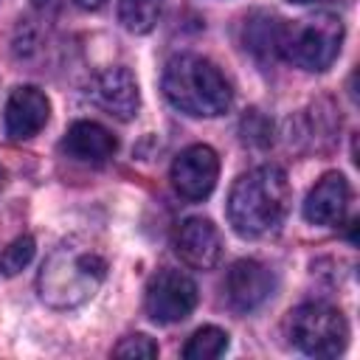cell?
I'll return each mask as SVG.
<instances>
[{
    "label": "cell",
    "instance_id": "cell-4",
    "mask_svg": "<svg viewBox=\"0 0 360 360\" xmlns=\"http://www.w3.org/2000/svg\"><path fill=\"white\" fill-rule=\"evenodd\" d=\"M343 45V22L335 14H312L281 22L278 56L304 70H326Z\"/></svg>",
    "mask_w": 360,
    "mask_h": 360
},
{
    "label": "cell",
    "instance_id": "cell-5",
    "mask_svg": "<svg viewBox=\"0 0 360 360\" xmlns=\"http://www.w3.org/2000/svg\"><path fill=\"white\" fill-rule=\"evenodd\" d=\"M290 338L309 357H338L346 349L349 326L340 309L315 301L290 312Z\"/></svg>",
    "mask_w": 360,
    "mask_h": 360
},
{
    "label": "cell",
    "instance_id": "cell-19",
    "mask_svg": "<svg viewBox=\"0 0 360 360\" xmlns=\"http://www.w3.org/2000/svg\"><path fill=\"white\" fill-rule=\"evenodd\" d=\"M115 357H135V360H149V357H158V343L146 335H127L115 349H112Z\"/></svg>",
    "mask_w": 360,
    "mask_h": 360
},
{
    "label": "cell",
    "instance_id": "cell-13",
    "mask_svg": "<svg viewBox=\"0 0 360 360\" xmlns=\"http://www.w3.org/2000/svg\"><path fill=\"white\" fill-rule=\"evenodd\" d=\"M62 149H65L73 160L98 166V163H104V160H110V158L115 155L118 141H115V135H112L110 129H104V127L96 124V121H76V124L68 129V135H65V141H62Z\"/></svg>",
    "mask_w": 360,
    "mask_h": 360
},
{
    "label": "cell",
    "instance_id": "cell-9",
    "mask_svg": "<svg viewBox=\"0 0 360 360\" xmlns=\"http://www.w3.org/2000/svg\"><path fill=\"white\" fill-rule=\"evenodd\" d=\"M225 292L233 309L250 312L262 307L270 292H273V273L256 262V259H239L231 264L228 278H225Z\"/></svg>",
    "mask_w": 360,
    "mask_h": 360
},
{
    "label": "cell",
    "instance_id": "cell-20",
    "mask_svg": "<svg viewBox=\"0 0 360 360\" xmlns=\"http://www.w3.org/2000/svg\"><path fill=\"white\" fill-rule=\"evenodd\" d=\"M76 6H82V8H98L104 0H73Z\"/></svg>",
    "mask_w": 360,
    "mask_h": 360
},
{
    "label": "cell",
    "instance_id": "cell-7",
    "mask_svg": "<svg viewBox=\"0 0 360 360\" xmlns=\"http://www.w3.org/2000/svg\"><path fill=\"white\" fill-rule=\"evenodd\" d=\"M219 177V158L211 146L194 143L183 149L172 163V186L186 200H205Z\"/></svg>",
    "mask_w": 360,
    "mask_h": 360
},
{
    "label": "cell",
    "instance_id": "cell-18",
    "mask_svg": "<svg viewBox=\"0 0 360 360\" xmlns=\"http://www.w3.org/2000/svg\"><path fill=\"white\" fill-rule=\"evenodd\" d=\"M242 138H245V143L267 146L270 138H273V127H270V121H267L259 110H250V112L242 118Z\"/></svg>",
    "mask_w": 360,
    "mask_h": 360
},
{
    "label": "cell",
    "instance_id": "cell-8",
    "mask_svg": "<svg viewBox=\"0 0 360 360\" xmlns=\"http://www.w3.org/2000/svg\"><path fill=\"white\" fill-rule=\"evenodd\" d=\"M96 104L115 115L118 121H132L138 115L141 107V93H138V82L127 68H107L93 79L90 87Z\"/></svg>",
    "mask_w": 360,
    "mask_h": 360
},
{
    "label": "cell",
    "instance_id": "cell-10",
    "mask_svg": "<svg viewBox=\"0 0 360 360\" xmlns=\"http://www.w3.org/2000/svg\"><path fill=\"white\" fill-rule=\"evenodd\" d=\"M174 248H177V256L194 270H211L222 256L219 231L205 217H188L177 231Z\"/></svg>",
    "mask_w": 360,
    "mask_h": 360
},
{
    "label": "cell",
    "instance_id": "cell-16",
    "mask_svg": "<svg viewBox=\"0 0 360 360\" xmlns=\"http://www.w3.org/2000/svg\"><path fill=\"white\" fill-rule=\"evenodd\" d=\"M225 349H228V332H222L219 326H202L183 346V357L186 360H214Z\"/></svg>",
    "mask_w": 360,
    "mask_h": 360
},
{
    "label": "cell",
    "instance_id": "cell-17",
    "mask_svg": "<svg viewBox=\"0 0 360 360\" xmlns=\"http://www.w3.org/2000/svg\"><path fill=\"white\" fill-rule=\"evenodd\" d=\"M31 259H34V239H31V236H17V239L3 250V256H0V270H3L6 276H14V273H20Z\"/></svg>",
    "mask_w": 360,
    "mask_h": 360
},
{
    "label": "cell",
    "instance_id": "cell-1",
    "mask_svg": "<svg viewBox=\"0 0 360 360\" xmlns=\"http://www.w3.org/2000/svg\"><path fill=\"white\" fill-rule=\"evenodd\" d=\"M290 208V183L278 166H256L245 172L228 197V219L239 236L259 239L284 222Z\"/></svg>",
    "mask_w": 360,
    "mask_h": 360
},
{
    "label": "cell",
    "instance_id": "cell-12",
    "mask_svg": "<svg viewBox=\"0 0 360 360\" xmlns=\"http://www.w3.org/2000/svg\"><path fill=\"white\" fill-rule=\"evenodd\" d=\"M51 115V104L42 90L37 87H17L6 101V132L11 141L34 138Z\"/></svg>",
    "mask_w": 360,
    "mask_h": 360
},
{
    "label": "cell",
    "instance_id": "cell-11",
    "mask_svg": "<svg viewBox=\"0 0 360 360\" xmlns=\"http://www.w3.org/2000/svg\"><path fill=\"white\" fill-rule=\"evenodd\" d=\"M349 200H352L349 180H346L340 172H329V174H323V177L315 183V188L307 194L304 217H307V222H312V225L335 228V225L343 222L346 208H349Z\"/></svg>",
    "mask_w": 360,
    "mask_h": 360
},
{
    "label": "cell",
    "instance_id": "cell-21",
    "mask_svg": "<svg viewBox=\"0 0 360 360\" xmlns=\"http://www.w3.org/2000/svg\"><path fill=\"white\" fill-rule=\"evenodd\" d=\"M287 3H298V6H307V3H326V0H287Z\"/></svg>",
    "mask_w": 360,
    "mask_h": 360
},
{
    "label": "cell",
    "instance_id": "cell-6",
    "mask_svg": "<svg viewBox=\"0 0 360 360\" xmlns=\"http://www.w3.org/2000/svg\"><path fill=\"white\" fill-rule=\"evenodd\" d=\"M197 307V284L180 270H160L146 287V312L158 323H177Z\"/></svg>",
    "mask_w": 360,
    "mask_h": 360
},
{
    "label": "cell",
    "instance_id": "cell-2",
    "mask_svg": "<svg viewBox=\"0 0 360 360\" xmlns=\"http://www.w3.org/2000/svg\"><path fill=\"white\" fill-rule=\"evenodd\" d=\"M163 93L186 115L214 118L231 107V84L219 68L197 53H180L166 62Z\"/></svg>",
    "mask_w": 360,
    "mask_h": 360
},
{
    "label": "cell",
    "instance_id": "cell-15",
    "mask_svg": "<svg viewBox=\"0 0 360 360\" xmlns=\"http://www.w3.org/2000/svg\"><path fill=\"white\" fill-rule=\"evenodd\" d=\"M166 11V0H121L118 20L129 34H149Z\"/></svg>",
    "mask_w": 360,
    "mask_h": 360
},
{
    "label": "cell",
    "instance_id": "cell-14",
    "mask_svg": "<svg viewBox=\"0 0 360 360\" xmlns=\"http://www.w3.org/2000/svg\"><path fill=\"white\" fill-rule=\"evenodd\" d=\"M278 39H281V20H276L273 14L256 11L245 20L242 42H245V51L256 62L270 65L278 56Z\"/></svg>",
    "mask_w": 360,
    "mask_h": 360
},
{
    "label": "cell",
    "instance_id": "cell-3",
    "mask_svg": "<svg viewBox=\"0 0 360 360\" xmlns=\"http://www.w3.org/2000/svg\"><path fill=\"white\" fill-rule=\"evenodd\" d=\"M107 276V262L93 248H79L76 242L59 245L39 273V295L56 309L76 307L87 301Z\"/></svg>",
    "mask_w": 360,
    "mask_h": 360
},
{
    "label": "cell",
    "instance_id": "cell-22",
    "mask_svg": "<svg viewBox=\"0 0 360 360\" xmlns=\"http://www.w3.org/2000/svg\"><path fill=\"white\" fill-rule=\"evenodd\" d=\"M3 183H6V169L0 166V188H3Z\"/></svg>",
    "mask_w": 360,
    "mask_h": 360
}]
</instances>
